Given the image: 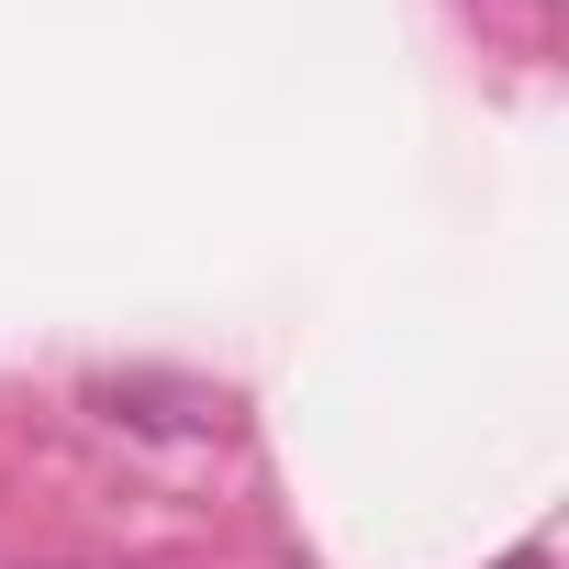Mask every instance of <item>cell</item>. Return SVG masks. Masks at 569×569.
Returning <instances> with one entry per match:
<instances>
[{"mask_svg": "<svg viewBox=\"0 0 569 569\" xmlns=\"http://www.w3.org/2000/svg\"><path fill=\"white\" fill-rule=\"evenodd\" d=\"M502 569H547V558H536V547H525V558H502Z\"/></svg>", "mask_w": 569, "mask_h": 569, "instance_id": "6da1fadb", "label": "cell"}]
</instances>
